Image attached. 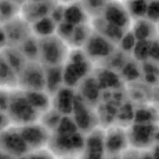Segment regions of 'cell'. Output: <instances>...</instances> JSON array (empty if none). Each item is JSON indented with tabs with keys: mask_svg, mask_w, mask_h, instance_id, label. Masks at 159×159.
Masks as SVG:
<instances>
[{
	"mask_svg": "<svg viewBox=\"0 0 159 159\" xmlns=\"http://www.w3.org/2000/svg\"><path fill=\"white\" fill-rule=\"evenodd\" d=\"M32 34L37 38H42L56 34L58 24L50 16H44L31 24Z\"/></svg>",
	"mask_w": 159,
	"mask_h": 159,
	"instance_id": "obj_18",
	"label": "cell"
},
{
	"mask_svg": "<svg viewBox=\"0 0 159 159\" xmlns=\"http://www.w3.org/2000/svg\"><path fill=\"white\" fill-rule=\"evenodd\" d=\"M75 94L73 88L63 85L60 87L52 98V107L61 115H71Z\"/></svg>",
	"mask_w": 159,
	"mask_h": 159,
	"instance_id": "obj_15",
	"label": "cell"
},
{
	"mask_svg": "<svg viewBox=\"0 0 159 159\" xmlns=\"http://www.w3.org/2000/svg\"><path fill=\"white\" fill-rule=\"evenodd\" d=\"M90 108L89 103H87L78 93L75 94L70 116L73 119L79 131L88 132L94 129V116Z\"/></svg>",
	"mask_w": 159,
	"mask_h": 159,
	"instance_id": "obj_10",
	"label": "cell"
},
{
	"mask_svg": "<svg viewBox=\"0 0 159 159\" xmlns=\"http://www.w3.org/2000/svg\"><path fill=\"white\" fill-rule=\"evenodd\" d=\"M120 1H122V2H123V1H126V0H120Z\"/></svg>",
	"mask_w": 159,
	"mask_h": 159,
	"instance_id": "obj_42",
	"label": "cell"
},
{
	"mask_svg": "<svg viewBox=\"0 0 159 159\" xmlns=\"http://www.w3.org/2000/svg\"><path fill=\"white\" fill-rule=\"evenodd\" d=\"M158 0H148L145 16L146 19L154 24H157L158 21Z\"/></svg>",
	"mask_w": 159,
	"mask_h": 159,
	"instance_id": "obj_33",
	"label": "cell"
},
{
	"mask_svg": "<svg viewBox=\"0 0 159 159\" xmlns=\"http://www.w3.org/2000/svg\"><path fill=\"white\" fill-rule=\"evenodd\" d=\"M45 73V87L44 91L52 97L63 84V65L44 67Z\"/></svg>",
	"mask_w": 159,
	"mask_h": 159,
	"instance_id": "obj_16",
	"label": "cell"
},
{
	"mask_svg": "<svg viewBox=\"0 0 159 159\" xmlns=\"http://www.w3.org/2000/svg\"><path fill=\"white\" fill-rule=\"evenodd\" d=\"M56 5L52 3V0L47 1H33L27 0L21 8L22 17L30 25L42 17L50 16L52 9Z\"/></svg>",
	"mask_w": 159,
	"mask_h": 159,
	"instance_id": "obj_13",
	"label": "cell"
},
{
	"mask_svg": "<svg viewBox=\"0 0 159 159\" xmlns=\"http://www.w3.org/2000/svg\"><path fill=\"white\" fill-rule=\"evenodd\" d=\"M7 27L4 32L7 40L10 39V41L13 42L12 44L20 45L26 38L33 34L31 25L23 17H14L13 19L7 22Z\"/></svg>",
	"mask_w": 159,
	"mask_h": 159,
	"instance_id": "obj_14",
	"label": "cell"
},
{
	"mask_svg": "<svg viewBox=\"0 0 159 159\" xmlns=\"http://www.w3.org/2000/svg\"><path fill=\"white\" fill-rule=\"evenodd\" d=\"M18 129L30 151L43 148L49 143L50 132L38 121L18 126Z\"/></svg>",
	"mask_w": 159,
	"mask_h": 159,
	"instance_id": "obj_6",
	"label": "cell"
},
{
	"mask_svg": "<svg viewBox=\"0 0 159 159\" xmlns=\"http://www.w3.org/2000/svg\"><path fill=\"white\" fill-rule=\"evenodd\" d=\"M14 2L10 0H4L0 2V17L7 22L16 17V8L15 7Z\"/></svg>",
	"mask_w": 159,
	"mask_h": 159,
	"instance_id": "obj_30",
	"label": "cell"
},
{
	"mask_svg": "<svg viewBox=\"0 0 159 159\" xmlns=\"http://www.w3.org/2000/svg\"><path fill=\"white\" fill-rule=\"evenodd\" d=\"M120 70H121L123 78H125L127 80H131V81L136 80L140 74L139 73L140 70L139 69L136 63H132V62H126L123 65V67L120 68Z\"/></svg>",
	"mask_w": 159,
	"mask_h": 159,
	"instance_id": "obj_32",
	"label": "cell"
},
{
	"mask_svg": "<svg viewBox=\"0 0 159 159\" xmlns=\"http://www.w3.org/2000/svg\"><path fill=\"white\" fill-rule=\"evenodd\" d=\"M0 159H16V157L0 149Z\"/></svg>",
	"mask_w": 159,
	"mask_h": 159,
	"instance_id": "obj_37",
	"label": "cell"
},
{
	"mask_svg": "<svg viewBox=\"0 0 159 159\" xmlns=\"http://www.w3.org/2000/svg\"><path fill=\"white\" fill-rule=\"evenodd\" d=\"M127 130L121 127H111L104 131V149L110 156H118L129 146Z\"/></svg>",
	"mask_w": 159,
	"mask_h": 159,
	"instance_id": "obj_12",
	"label": "cell"
},
{
	"mask_svg": "<svg viewBox=\"0 0 159 159\" xmlns=\"http://www.w3.org/2000/svg\"><path fill=\"white\" fill-rule=\"evenodd\" d=\"M7 114L10 121L17 126L25 125L38 121L40 113L34 109L26 99L24 90L9 93V101Z\"/></svg>",
	"mask_w": 159,
	"mask_h": 159,
	"instance_id": "obj_3",
	"label": "cell"
},
{
	"mask_svg": "<svg viewBox=\"0 0 159 159\" xmlns=\"http://www.w3.org/2000/svg\"><path fill=\"white\" fill-rule=\"evenodd\" d=\"M7 121H10L7 114L6 115L5 113H3V111H0V130L7 128Z\"/></svg>",
	"mask_w": 159,
	"mask_h": 159,
	"instance_id": "obj_36",
	"label": "cell"
},
{
	"mask_svg": "<svg viewBox=\"0 0 159 159\" xmlns=\"http://www.w3.org/2000/svg\"><path fill=\"white\" fill-rule=\"evenodd\" d=\"M100 89L115 88L120 83V77L111 69H102L96 77H94Z\"/></svg>",
	"mask_w": 159,
	"mask_h": 159,
	"instance_id": "obj_24",
	"label": "cell"
},
{
	"mask_svg": "<svg viewBox=\"0 0 159 159\" xmlns=\"http://www.w3.org/2000/svg\"><path fill=\"white\" fill-rule=\"evenodd\" d=\"M0 149L18 158L30 149L19 132L18 127L5 128L0 130Z\"/></svg>",
	"mask_w": 159,
	"mask_h": 159,
	"instance_id": "obj_7",
	"label": "cell"
},
{
	"mask_svg": "<svg viewBox=\"0 0 159 159\" xmlns=\"http://www.w3.org/2000/svg\"><path fill=\"white\" fill-rule=\"evenodd\" d=\"M18 75L16 71L7 64V62L0 57V85L1 87H7L9 85L17 84Z\"/></svg>",
	"mask_w": 159,
	"mask_h": 159,
	"instance_id": "obj_25",
	"label": "cell"
},
{
	"mask_svg": "<svg viewBox=\"0 0 159 159\" xmlns=\"http://www.w3.org/2000/svg\"><path fill=\"white\" fill-rule=\"evenodd\" d=\"M90 61L84 50H78V48L70 50L67 60L63 64L64 85L73 88L87 77L91 70Z\"/></svg>",
	"mask_w": 159,
	"mask_h": 159,
	"instance_id": "obj_2",
	"label": "cell"
},
{
	"mask_svg": "<svg viewBox=\"0 0 159 159\" xmlns=\"http://www.w3.org/2000/svg\"><path fill=\"white\" fill-rule=\"evenodd\" d=\"M9 101V93L0 90V111H7Z\"/></svg>",
	"mask_w": 159,
	"mask_h": 159,
	"instance_id": "obj_35",
	"label": "cell"
},
{
	"mask_svg": "<svg viewBox=\"0 0 159 159\" xmlns=\"http://www.w3.org/2000/svg\"><path fill=\"white\" fill-rule=\"evenodd\" d=\"M149 45L150 41H137L134 48L131 51L133 53L135 59H137L138 61L148 60L149 53Z\"/></svg>",
	"mask_w": 159,
	"mask_h": 159,
	"instance_id": "obj_29",
	"label": "cell"
},
{
	"mask_svg": "<svg viewBox=\"0 0 159 159\" xmlns=\"http://www.w3.org/2000/svg\"><path fill=\"white\" fill-rule=\"evenodd\" d=\"M139 159H156L152 155H151L150 153L149 154H147V155H145V156H143V157H139Z\"/></svg>",
	"mask_w": 159,
	"mask_h": 159,
	"instance_id": "obj_38",
	"label": "cell"
},
{
	"mask_svg": "<svg viewBox=\"0 0 159 159\" xmlns=\"http://www.w3.org/2000/svg\"><path fill=\"white\" fill-rule=\"evenodd\" d=\"M17 84L25 91L44 90L45 73L44 66L38 60L27 61L18 74Z\"/></svg>",
	"mask_w": 159,
	"mask_h": 159,
	"instance_id": "obj_5",
	"label": "cell"
},
{
	"mask_svg": "<svg viewBox=\"0 0 159 159\" xmlns=\"http://www.w3.org/2000/svg\"><path fill=\"white\" fill-rule=\"evenodd\" d=\"M91 34L88 26L86 24H82L74 26L73 34L71 36L70 42H73V44L75 46V48H78L79 46L83 45L88 39L89 35Z\"/></svg>",
	"mask_w": 159,
	"mask_h": 159,
	"instance_id": "obj_28",
	"label": "cell"
},
{
	"mask_svg": "<svg viewBox=\"0 0 159 159\" xmlns=\"http://www.w3.org/2000/svg\"><path fill=\"white\" fill-rule=\"evenodd\" d=\"M156 133L157 130L152 123H135L127 130L129 143L137 148L150 147Z\"/></svg>",
	"mask_w": 159,
	"mask_h": 159,
	"instance_id": "obj_11",
	"label": "cell"
},
{
	"mask_svg": "<svg viewBox=\"0 0 159 159\" xmlns=\"http://www.w3.org/2000/svg\"><path fill=\"white\" fill-rule=\"evenodd\" d=\"M2 56L7 62L9 66L16 71L17 75L19 74V72L22 70V68L25 67V63L27 62V60L24 57V55L21 53V51L19 50L14 49V47H11L5 50Z\"/></svg>",
	"mask_w": 159,
	"mask_h": 159,
	"instance_id": "obj_23",
	"label": "cell"
},
{
	"mask_svg": "<svg viewBox=\"0 0 159 159\" xmlns=\"http://www.w3.org/2000/svg\"><path fill=\"white\" fill-rule=\"evenodd\" d=\"M10 1H12V2H14V3H17V2H20V1H24V0H10Z\"/></svg>",
	"mask_w": 159,
	"mask_h": 159,
	"instance_id": "obj_40",
	"label": "cell"
},
{
	"mask_svg": "<svg viewBox=\"0 0 159 159\" xmlns=\"http://www.w3.org/2000/svg\"><path fill=\"white\" fill-rule=\"evenodd\" d=\"M87 16H88L82 7L81 4L72 3L68 7L64 8L63 21L74 26L85 24Z\"/></svg>",
	"mask_w": 159,
	"mask_h": 159,
	"instance_id": "obj_21",
	"label": "cell"
},
{
	"mask_svg": "<svg viewBox=\"0 0 159 159\" xmlns=\"http://www.w3.org/2000/svg\"><path fill=\"white\" fill-rule=\"evenodd\" d=\"M136 42H137V40L135 38L134 34H132L131 30H128L126 31L125 34H123V36L120 40L119 44L122 52H131Z\"/></svg>",
	"mask_w": 159,
	"mask_h": 159,
	"instance_id": "obj_31",
	"label": "cell"
},
{
	"mask_svg": "<svg viewBox=\"0 0 159 159\" xmlns=\"http://www.w3.org/2000/svg\"><path fill=\"white\" fill-rule=\"evenodd\" d=\"M27 156L29 159H55L54 155L50 150H45L44 148L30 151L27 153Z\"/></svg>",
	"mask_w": 159,
	"mask_h": 159,
	"instance_id": "obj_34",
	"label": "cell"
},
{
	"mask_svg": "<svg viewBox=\"0 0 159 159\" xmlns=\"http://www.w3.org/2000/svg\"><path fill=\"white\" fill-rule=\"evenodd\" d=\"M124 3L131 19H140L146 16L148 0H126Z\"/></svg>",
	"mask_w": 159,
	"mask_h": 159,
	"instance_id": "obj_26",
	"label": "cell"
},
{
	"mask_svg": "<svg viewBox=\"0 0 159 159\" xmlns=\"http://www.w3.org/2000/svg\"><path fill=\"white\" fill-rule=\"evenodd\" d=\"M84 51L90 60L106 59L115 51L114 43L97 32L92 33L84 44Z\"/></svg>",
	"mask_w": 159,
	"mask_h": 159,
	"instance_id": "obj_8",
	"label": "cell"
},
{
	"mask_svg": "<svg viewBox=\"0 0 159 159\" xmlns=\"http://www.w3.org/2000/svg\"><path fill=\"white\" fill-rule=\"evenodd\" d=\"M102 14L104 20L124 31L131 26V17L124 3L120 0H109Z\"/></svg>",
	"mask_w": 159,
	"mask_h": 159,
	"instance_id": "obj_9",
	"label": "cell"
},
{
	"mask_svg": "<svg viewBox=\"0 0 159 159\" xmlns=\"http://www.w3.org/2000/svg\"><path fill=\"white\" fill-rule=\"evenodd\" d=\"M19 50L24 55L27 61L38 60L39 56V47H38V38L34 34L26 38L24 42L19 45Z\"/></svg>",
	"mask_w": 159,
	"mask_h": 159,
	"instance_id": "obj_22",
	"label": "cell"
},
{
	"mask_svg": "<svg viewBox=\"0 0 159 159\" xmlns=\"http://www.w3.org/2000/svg\"><path fill=\"white\" fill-rule=\"evenodd\" d=\"M60 159H77L75 157H60Z\"/></svg>",
	"mask_w": 159,
	"mask_h": 159,
	"instance_id": "obj_39",
	"label": "cell"
},
{
	"mask_svg": "<svg viewBox=\"0 0 159 159\" xmlns=\"http://www.w3.org/2000/svg\"><path fill=\"white\" fill-rule=\"evenodd\" d=\"M155 25L146 18L136 19L131 24V32L137 41H151L155 33Z\"/></svg>",
	"mask_w": 159,
	"mask_h": 159,
	"instance_id": "obj_19",
	"label": "cell"
},
{
	"mask_svg": "<svg viewBox=\"0 0 159 159\" xmlns=\"http://www.w3.org/2000/svg\"><path fill=\"white\" fill-rule=\"evenodd\" d=\"M108 1L109 0H83L81 2V6L88 16H93L99 17V14H102Z\"/></svg>",
	"mask_w": 159,
	"mask_h": 159,
	"instance_id": "obj_27",
	"label": "cell"
},
{
	"mask_svg": "<svg viewBox=\"0 0 159 159\" xmlns=\"http://www.w3.org/2000/svg\"><path fill=\"white\" fill-rule=\"evenodd\" d=\"M33 1H47V0H33Z\"/></svg>",
	"mask_w": 159,
	"mask_h": 159,
	"instance_id": "obj_41",
	"label": "cell"
},
{
	"mask_svg": "<svg viewBox=\"0 0 159 159\" xmlns=\"http://www.w3.org/2000/svg\"><path fill=\"white\" fill-rule=\"evenodd\" d=\"M78 85L80 86L79 95L87 103L92 104L93 102H97L100 97L101 89L94 77L87 76Z\"/></svg>",
	"mask_w": 159,
	"mask_h": 159,
	"instance_id": "obj_20",
	"label": "cell"
},
{
	"mask_svg": "<svg viewBox=\"0 0 159 159\" xmlns=\"http://www.w3.org/2000/svg\"><path fill=\"white\" fill-rule=\"evenodd\" d=\"M25 94L30 104L40 113V115L48 111L52 105L51 96L44 90L25 91Z\"/></svg>",
	"mask_w": 159,
	"mask_h": 159,
	"instance_id": "obj_17",
	"label": "cell"
},
{
	"mask_svg": "<svg viewBox=\"0 0 159 159\" xmlns=\"http://www.w3.org/2000/svg\"><path fill=\"white\" fill-rule=\"evenodd\" d=\"M48 145L50 152L56 157H59V158L75 157L81 155L84 150V137L79 130L69 134L54 132L50 134Z\"/></svg>",
	"mask_w": 159,
	"mask_h": 159,
	"instance_id": "obj_4",
	"label": "cell"
},
{
	"mask_svg": "<svg viewBox=\"0 0 159 159\" xmlns=\"http://www.w3.org/2000/svg\"><path fill=\"white\" fill-rule=\"evenodd\" d=\"M38 61L44 67L62 66L70 51L67 42L56 34L38 38Z\"/></svg>",
	"mask_w": 159,
	"mask_h": 159,
	"instance_id": "obj_1",
	"label": "cell"
}]
</instances>
